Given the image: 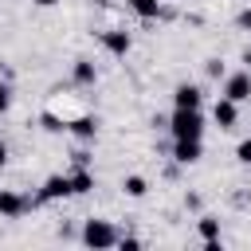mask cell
I'll return each mask as SVG.
<instances>
[{"label": "cell", "mask_w": 251, "mask_h": 251, "mask_svg": "<svg viewBox=\"0 0 251 251\" xmlns=\"http://www.w3.org/2000/svg\"><path fill=\"white\" fill-rule=\"evenodd\" d=\"M235 157H239L243 165H251V137H243V141L235 145Z\"/></svg>", "instance_id": "16"}, {"label": "cell", "mask_w": 251, "mask_h": 251, "mask_svg": "<svg viewBox=\"0 0 251 251\" xmlns=\"http://www.w3.org/2000/svg\"><path fill=\"white\" fill-rule=\"evenodd\" d=\"M59 196H71V180L67 176H47L39 196H35V204H47V200H59Z\"/></svg>", "instance_id": "9"}, {"label": "cell", "mask_w": 251, "mask_h": 251, "mask_svg": "<svg viewBox=\"0 0 251 251\" xmlns=\"http://www.w3.org/2000/svg\"><path fill=\"white\" fill-rule=\"evenodd\" d=\"M169 133H173V141L204 137V114H200V110H176L173 122H169Z\"/></svg>", "instance_id": "1"}, {"label": "cell", "mask_w": 251, "mask_h": 251, "mask_svg": "<svg viewBox=\"0 0 251 251\" xmlns=\"http://www.w3.org/2000/svg\"><path fill=\"white\" fill-rule=\"evenodd\" d=\"M8 106H12V90H8L4 82H0V118L8 114Z\"/></svg>", "instance_id": "19"}, {"label": "cell", "mask_w": 251, "mask_h": 251, "mask_svg": "<svg viewBox=\"0 0 251 251\" xmlns=\"http://www.w3.org/2000/svg\"><path fill=\"white\" fill-rule=\"evenodd\" d=\"M102 47H106L110 55H129L133 39H129V31H126V27H110V31H102Z\"/></svg>", "instance_id": "5"}, {"label": "cell", "mask_w": 251, "mask_h": 251, "mask_svg": "<svg viewBox=\"0 0 251 251\" xmlns=\"http://www.w3.org/2000/svg\"><path fill=\"white\" fill-rule=\"evenodd\" d=\"M200 235H204V243H220V220L216 216H200Z\"/></svg>", "instance_id": "15"}, {"label": "cell", "mask_w": 251, "mask_h": 251, "mask_svg": "<svg viewBox=\"0 0 251 251\" xmlns=\"http://www.w3.org/2000/svg\"><path fill=\"white\" fill-rule=\"evenodd\" d=\"M235 24H239V27H243V31H251V8H243V12H239V20H235Z\"/></svg>", "instance_id": "21"}, {"label": "cell", "mask_w": 251, "mask_h": 251, "mask_svg": "<svg viewBox=\"0 0 251 251\" xmlns=\"http://www.w3.org/2000/svg\"><path fill=\"white\" fill-rule=\"evenodd\" d=\"M129 8H133L141 20H157V16H161V0H129Z\"/></svg>", "instance_id": "13"}, {"label": "cell", "mask_w": 251, "mask_h": 251, "mask_svg": "<svg viewBox=\"0 0 251 251\" xmlns=\"http://www.w3.org/2000/svg\"><path fill=\"white\" fill-rule=\"evenodd\" d=\"M31 4H39V8H51V4H59V0H31Z\"/></svg>", "instance_id": "22"}, {"label": "cell", "mask_w": 251, "mask_h": 251, "mask_svg": "<svg viewBox=\"0 0 251 251\" xmlns=\"http://www.w3.org/2000/svg\"><path fill=\"white\" fill-rule=\"evenodd\" d=\"M118 247H122V251H137V247H141V239H137V235H122V239H118Z\"/></svg>", "instance_id": "18"}, {"label": "cell", "mask_w": 251, "mask_h": 251, "mask_svg": "<svg viewBox=\"0 0 251 251\" xmlns=\"http://www.w3.org/2000/svg\"><path fill=\"white\" fill-rule=\"evenodd\" d=\"M224 98H231L235 106H239V102H251V71L224 75Z\"/></svg>", "instance_id": "3"}, {"label": "cell", "mask_w": 251, "mask_h": 251, "mask_svg": "<svg viewBox=\"0 0 251 251\" xmlns=\"http://www.w3.org/2000/svg\"><path fill=\"white\" fill-rule=\"evenodd\" d=\"M82 243L94 247V251H106V247L118 243V231H114L106 220H86V227H82Z\"/></svg>", "instance_id": "2"}, {"label": "cell", "mask_w": 251, "mask_h": 251, "mask_svg": "<svg viewBox=\"0 0 251 251\" xmlns=\"http://www.w3.org/2000/svg\"><path fill=\"white\" fill-rule=\"evenodd\" d=\"M212 122H216L220 129H235V122H239V106H235L231 98H220V102L212 106Z\"/></svg>", "instance_id": "6"}, {"label": "cell", "mask_w": 251, "mask_h": 251, "mask_svg": "<svg viewBox=\"0 0 251 251\" xmlns=\"http://www.w3.org/2000/svg\"><path fill=\"white\" fill-rule=\"evenodd\" d=\"M200 153H204L200 137H192V141H173V161H176V165H196Z\"/></svg>", "instance_id": "8"}, {"label": "cell", "mask_w": 251, "mask_h": 251, "mask_svg": "<svg viewBox=\"0 0 251 251\" xmlns=\"http://www.w3.org/2000/svg\"><path fill=\"white\" fill-rule=\"evenodd\" d=\"M43 126H47L51 133H59V129H67V122H59L55 114H43Z\"/></svg>", "instance_id": "17"}, {"label": "cell", "mask_w": 251, "mask_h": 251, "mask_svg": "<svg viewBox=\"0 0 251 251\" xmlns=\"http://www.w3.org/2000/svg\"><path fill=\"white\" fill-rule=\"evenodd\" d=\"M71 75H75L78 86H94V82H98V67H94L90 59H75V71H71Z\"/></svg>", "instance_id": "12"}, {"label": "cell", "mask_w": 251, "mask_h": 251, "mask_svg": "<svg viewBox=\"0 0 251 251\" xmlns=\"http://www.w3.org/2000/svg\"><path fill=\"white\" fill-rule=\"evenodd\" d=\"M67 180H71V196H86V192L94 188V173H90L86 165H78V169H75Z\"/></svg>", "instance_id": "11"}, {"label": "cell", "mask_w": 251, "mask_h": 251, "mask_svg": "<svg viewBox=\"0 0 251 251\" xmlns=\"http://www.w3.org/2000/svg\"><path fill=\"white\" fill-rule=\"evenodd\" d=\"M27 208H35V200H27V196H20L12 188H0V216L4 220H20Z\"/></svg>", "instance_id": "4"}, {"label": "cell", "mask_w": 251, "mask_h": 251, "mask_svg": "<svg viewBox=\"0 0 251 251\" xmlns=\"http://www.w3.org/2000/svg\"><path fill=\"white\" fill-rule=\"evenodd\" d=\"M122 188H126V196H133V200H141V196L149 192L145 176H137V173H133V176H126V180H122Z\"/></svg>", "instance_id": "14"}, {"label": "cell", "mask_w": 251, "mask_h": 251, "mask_svg": "<svg viewBox=\"0 0 251 251\" xmlns=\"http://www.w3.org/2000/svg\"><path fill=\"white\" fill-rule=\"evenodd\" d=\"M67 129L78 137V141H94L98 137V118H90V114H82V118H75V122H67Z\"/></svg>", "instance_id": "10"}, {"label": "cell", "mask_w": 251, "mask_h": 251, "mask_svg": "<svg viewBox=\"0 0 251 251\" xmlns=\"http://www.w3.org/2000/svg\"><path fill=\"white\" fill-rule=\"evenodd\" d=\"M173 102H176V110H200L204 94H200V86H192V82H180V86L173 90Z\"/></svg>", "instance_id": "7"}, {"label": "cell", "mask_w": 251, "mask_h": 251, "mask_svg": "<svg viewBox=\"0 0 251 251\" xmlns=\"http://www.w3.org/2000/svg\"><path fill=\"white\" fill-rule=\"evenodd\" d=\"M208 75H212V78H224L227 71H224V63H220V59H208Z\"/></svg>", "instance_id": "20"}, {"label": "cell", "mask_w": 251, "mask_h": 251, "mask_svg": "<svg viewBox=\"0 0 251 251\" xmlns=\"http://www.w3.org/2000/svg\"><path fill=\"white\" fill-rule=\"evenodd\" d=\"M4 161H8V145L0 141V165H4Z\"/></svg>", "instance_id": "23"}]
</instances>
